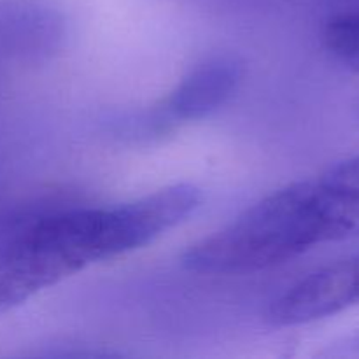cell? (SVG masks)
Segmentation results:
<instances>
[{"label": "cell", "instance_id": "6da1fadb", "mask_svg": "<svg viewBox=\"0 0 359 359\" xmlns=\"http://www.w3.org/2000/svg\"><path fill=\"white\" fill-rule=\"evenodd\" d=\"M200 203L202 191L181 182L121 205L62 210L30 221L0 245V309L23 304L91 263L149 244Z\"/></svg>", "mask_w": 359, "mask_h": 359}, {"label": "cell", "instance_id": "7a4b0ae2", "mask_svg": "<svg viewBox=\"0 0 359 359\" xmlns=\"http://www.w3.org/2000/svg\"><path fill=\"white\" fill-rule=\"evenodd\" d=\"M349 237L353 224L342 202L318 177L259 200L223 230L191 245L182 265L198 273L256 272Z\"/></svg>", "mask_w": 359, "mask_h": 359}, {"label": "cell", "instance_id": "3957f363", "mask_svg": "<svg viewBox=\"0 0 359 359\" xmlns=\"http://www.w3.org/2000/svg\"><path fill=\"white\" fill-rule=\"evenodd\" d=\"M359 305V252L302 279L269 309L273 326H298Z\"/></svg>", "mask_w": 359, "mask_h": 359}, {"label": "cell", "instance_id": "277c9868", "mask_svg": "<svg viewBox=\"0 0 359 359\" xmlns=\"http://www.w3.org/2000/svg\"><path fill=\"white\" fill-rule=\"evenodd\" d=\"M244 77V63L237 55L221 53L196 63L154 111L147 126L163 130L181 121H195L226 104Z\"/></svg>", "mask_w": 359, "mask_h": 359}, {"label": "cell", "instance_id": "5b68a950", "mask_svg": "<svg viewBox=\"0 0 359 359\" xmlns=\"http://www.w3.org/2000/svg\"><path fill=\"white\" fill-rule=\"evenodd\" d=\"M325 46L344 65L359 69V11L340 13L326 23Z\"/></svg>", "mask_w": 359, "mask_h": 359}]
</instances>
